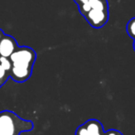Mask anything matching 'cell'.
Returning a JSON list of instances; mask_svg holds the SVG:
<instances>
[{"label":"cell","instance_id":"52a82bcc","mask_svg":"<svg viewBox=\"0 0 135 135\" xmlns=\"http://www.w3.org/2000/svg\"><path fill=\"white\" fill-rule=\"evenodd\" d=\"M126 30L128 35L133 40H135V17L131 18L128 21V23L126 25Z\"/></svg>","mask_w":135,"mask_h":135},{"label":"cell","instance_id":"ba28073f","mask_svg":"<svg viewBox=\"0 0 135 135\" xmlns=\"http://www.w3.org/2000/svg\"><path fill=\"white\" fill-rule=\"evenodd\" d=\"M0 65L3 67L4 70L7 72L9 74L11 69V62L9 60V58H5V57H0Z\"/></svg>","mask_w":135,"mask_h":135},{"label":"cell","instance_id":"5bb4252c","mask_svg":"<svg viewBox=\"0 0 135 135\" xmlns=\"http://www.w3.org/2000/svg\"><path fill=\"white\" fill-rule=\"evenodd\" d=\"M133 50H134V52H135V40H134V42H133Z\"/></svg>","mask_w":135,"mask_h":135},{"label":"cell","instance_id":"8fae6325","mask_svg":"<svg viewBox=\"0 0 135 135\" xmlns=\"http://www.w3.org/2000/svg\"><path fill=\"white\" fill-rule=\"evenodd\" d=\"M104 135H123V134L117 130H109L108 132H105Z\"/></svg>","mask_w":135,"mask_h":135},{"label":"cell","instance_id":"8992f818","mask_svg":"<svg viewBox=\"0 0 135 135\" xmlns=\"http://www.w3.org/2000/svg\"><path fill=\"white\" fill-rule=\"evenodd\" d=\"M92 9L97 10H106L108 11V0H96L91 5Z\"/></svg>","mask_w":135,"mask_h":135},{"label":"cell","instance_id":"9a60e30c","mask_svg":"<svg viewBox=\"0 0 135 135\" xmlns=\"http://www.w3.org/2000/svg\"><path fill=\"white\" fill-rule=\"evenodd\" d=\"M0 87H1V86H0Z\"/></svg>","mask_w":135,"mask_h":135},{"label":"cell","instance_id":"4fadbf2b","mask_svg":"<svg viewBox=\"0 0 135 135\" xmlns=\"http://www.w3.org/2000/svg\"><path fill=\"white\" fill-rule=\"evenodd\" d=\"M4 36H5V34H4V33H3V31H2V30H0V41H1V39L4 37Z\"/></svg>","mask_w":135,"mask_h":135},{"label":"cell","instance_id":"9c48e42d","mask_svg":"<svg viewBox=\"0 0 135 135\" xmlns=\"http://www.w3.org/2000/svg\"><path fill=\"white\" fill-rule=\"evenodd\" d=\"M78 8H79V11H80L81 14L83 15V16H85V14H87V13L92 9V7H91V4L89 3L88 1H86L85 3L78 6Z\"/></svg>","mask_w":135,"mask_h":135},{"label":"cell","instance_id":"7a4b0ae2","mask_svg":"<svg viewBox=\"0 0 135 135\" xmlns=\"http://www.w3.org/2000/svg\"><path fill=\"white\" fill-rule=\"evenodd\" d=\"M34 128L32 121L18 117L15 112L3 110L0 112V135H20Z\"/></svg>","mask_w":135,"mask_h":135},{"label":"cell","instance_id":"5b68a950","mask_svg":"<svg viewBox=\"0 0 135 135\" xmlns=\"http://www.w3.org/2000/svg\"><path fill=\"white\" fill-rule=\"evenodd\" d=\"M18 47L15 39H13L11 36L5 35L0 41V57L9 58Z\"/></svg>","mask_w":135,"mask_h":135},{"label":"cell","instance_id":"7c38bea8","mask_svg":"<svg viewBox=\"0 0 135 135\" xmlns=\"http://www.w3.org/2000/svg\"><path fill=\"white\" fill-rule=\"evenodd\" d=\"M86 1H87V0H75V3H76L78 6H80V5H82V4L85 3Z\"/></svg>","mask_w":135,"mask_h":135},{"label":"cell","instance_id":"277c9868","mask_svg":"<svg viewBox=\"0 0 135 135\" xmlns=\"http://www.w3.org/2000/svg\"><path fill=\"white\" fill-rule=\"evenodd\" d=\"M91 27L95 28H102L108 20V11L91 9L84 16Z\"/></svg>","mask_w":135,"mask_h":135},{"label":"cell","instance_id":"3957f363","mask_svg":"<svg viewBox=\"0 0 135 135\" xmlns=\"http://www.w3.org/2000/svg\"><path fill=\"white\" fill-rule=\"evenodd\" d=\"M103 125L98 119H91L80 125L75 131V135H104Z\"/></svg>","mask_w":135,"mask_h":135},{"label":"cell","instance_id":"6da1fadb","mask_svg":"<svg viewBox=\"0 0 135 135\" xmlns=\"http://www.w3.org/2000/svg\"><path fill=\"white\" fill-rule=\"evenodd\" d=\"M36 54L30 47H18L9 57L11 69L9 77L18 83H23L30 77Z\"/></svg>","mask_w":135,"mask_h":135},{"label":"cell","instance_id":"30bf717a","mask_svg":"<svg viewBox=\"0 0 135 135\" xmlns=\"http://www.w3.org/2000/svg\"><path fill=\"white\" fill-rule=\"evenodd\" d=\"M8 77H9V74L6 70H4L3 67L0 65V86H2L7 82Z\"/></svg>","mask_w":135,"mask_h":135}]
</instances>
